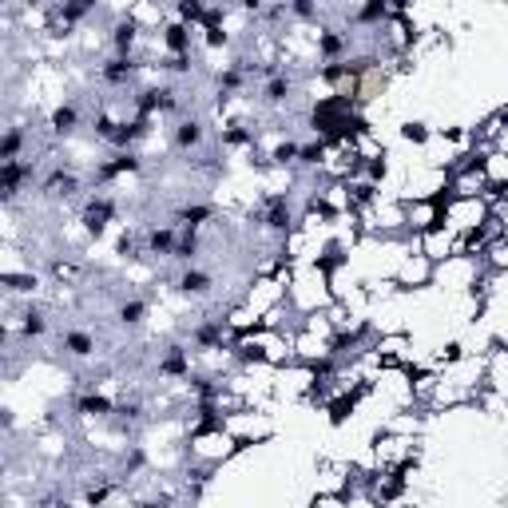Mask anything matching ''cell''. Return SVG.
<instances>
[{"mask_svg":"<svg viewBox=\"0 0 508 508\" xmlns=\"http://www.w3.org/2000/svg\"><path fill=\"white\" fill-rule=\"evenodd\" d=\"M76 123H80V108H76V103H60V108L48 115L52 135H72V131H76Z\"/></svg>","mask_w":508,"mask_h":508,"instance_id":"cell-1","label":"cell"},{"mask_svg":"<svg viewBox=\"0 0 508 508\" xmlns=\"http://www.w3.org/2000/svg\"><path fill=\"white\" fill-rule=\"evenodd\" d=\"M203 135H207V131H203V123H199V120H183L179 128H175V147H179V151L199 147Z\"/></svg>","mask_w":508,"mask_h":508,"instance_id":"cell-2","label":"cell"},{"mask_svg":"<svg viewBox=\"0 0 508 508\" xmlns=\"http://www.w3.org/2000/svg\"><path fill=\"white\" fill-rule=\"evenodd\" d=\"M64 349L76 354V358H91V354H96V338H91L88 329H68V334H64Z\"/></svg>","mask_w":508,"mask_h":508,"instance_id":"cell-3","label":"cell"},{"mask_svg":"<svg viewBox=\"0 0 508 508\" xmlns=\"http://www.w3.org/2000/svg\"><path fill=\"white\" fill-rule=\"evenodd\" d=\"M179 290L191 294V298H203V294H210V278L203 274V270H187V274L179 278Z\"/></svg>","mask_w":508,"mask_h":508,"instance_id":"cell-4","label":"cell"},{"mask_svg":"<svg viewBox=\"0 0 508 508\" xmlns=\"http://www.w3.org/2000/svg\"><path fill=\"white\" fill-rule=\"evenodd\" d=\"M262 100H266L270 108H278V103H286V100H290V80L282 76V72L266 84V88H262Z\"/></svg>","mask_w":508,"mask_h":508,"instance_id":"cell-5","label":"cell"},{"mask_svg":"<svg viewBox=\"0 0 508 508\" xmlns=\"http://www.w3.org/2000/svg\"><path fill=\"white\" fill-rule=\"evenodd\" d=\"M44 329H48L44 314H40L36 306H28V310H24V318H21V334H24V338H40Z\"/></svg>","mask_w":508,"mask_h":508,"instance_id":"cell-6","label":"cell"},{"mask_svg":"<svg viewBox=\"0 0 508 508\" xmlns=\"http://www.w3.org/2000/svg\"><path fill=\"white\" fill-rule=\"evenodd\" d=\"M21 151H24V131L21 128H9V131H4V147H0V163H4V159H21Z\"/></svg>","mask_w":508,"mask_h":508,"instance_id":"cell-7","label":"cell"},{"mask_svg":"<svg viewBox=\"0 0 508 508\" xmlns=\"http://www.w3.org/2000/svg\"><path fill=\"white\" fill-rule=\"evenodd\" d=\"M143 318H147V302L135 298V302H123V306H120V322H123V326H140Z\"/></svg>","mask_w":508,"mask_h":508,"instance_id":"cell-8","label":"cell"},{"mask_svg":"<svg viewBox=\"0 0 508 508\" xmlns=\"http://www.w3.org/2000/svg\"><path fill=\"white\" fill-rule=\"evenodd\" d=\"M401 140H405V143H417V147H425V143L433 140V131H429L425 123H401Z\"/></svg>","mask_w":508,"mask_h":508,"instance_id":"cell-9","label":"cell"},{"mask_svg":"<svg viewBox=\"0 0 508 508\" xmlns=\"http://www.w3.org/2000/svg\"><path fill=\"white\" fill-rule=\"evenodd\" d=\"M298 163H306V167H322V163H326V143H306V147L298 151Z\"/></svg>","mask_w":508,"mask_h":508,"instance_id":"cell-10","label":"cell"},{"mask_svg":"<svg viewBox=\"0 0 508 508\" xmlns=\"http://www.w3.org/2000/svg\"><path fill=\"white\" fill-rule=\"evenodd\" d=\"M290 4V16L298 21H318V0H286Z\"/></svg>","mask_w":508,"mask_h":508,"instance_id":"cell-11","label":"cell"}]
</instances>
